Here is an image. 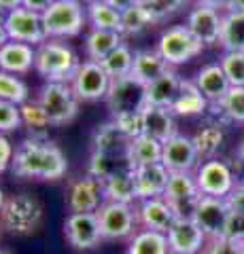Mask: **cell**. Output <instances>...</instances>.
Listing matches in <instances>:
<instances>
[{
  "label": "cell",
  "instance_id": "cell-37",
  "mask_svg": "<svg viewBox=\"0 0 244 254\" xmlns=\"http://www.w3.org/2000/svg\"><path fill=\"white\" fill-rule=\"evenodd\" d=\"M87 11V23L96 30H115L121 32V13L113 9L106 0H93L85 4Z\"/></svg>",
  "mask_w": 244,
  "mask_h": 254
},
{
  "label": "cell",
  "instance_id": "cell-58",
  "mask_svg": "<svg viewBox=\"0 0 244 254\" xmlns=\"http://www.w3.org/2000/svg\"><path fill=\"white\" fill-rule=\"evenodd\" d=\"M81 2H85V4H87V2H93V0H81Z\"/></svg>",
  "mask_w": 244,
  "mask_h": 254
},
{
  "label": "cell",
  "instance_id": "cell-40",
  "mask_svg": "<svg viewBox=\"0 0 244 254\" xmlns=\"http://www.w3.org/2000/svg\"><path fill=\"white\" fill-rule=\"evenodd\" d=\"M0 100L13 102L17 106H21L23 102L30 100V89L19 78V74H11V72L0 70Z\"/></svg>",
  "mask_w": 244,
  "mask_h": 254
},
{
  "label": "cell",
  "instance_id": "cell-48",
  "mask_svg": "<svg viewBox=\"0 0 244 254\" xmlns=\"http://www.w3.org/2000/svg\"><path fill=\"white\" fill-rule=\"evenodd\" d=\"M53 2H56V0H21V6L23 9L34 11V13H43V11L49 9Z\"/></svg>",
  "mask_w": 244,
  "mask_h": 254
},
{
  "label": "cell",
  "instance_id": "cell-6",
  "mask_svg": "<svg viewBox=\"0 0 244 254\" xmlns=\"http://www.w3.org/2000/svg\"><path fill=\"white\" fill-rule=\"evenodd\" d=\"M155 49L168 62V66H178L198 58L204 51V45L187 30V26H172L162 32Z\"/></svg>",
  "mask_w": 244,
  "mask_h": 254
},
{
  "label": "cell",
  "instance_id": "cell-21",
  "mask_svg": "<svg viewBox=\"0 0 244 254\" xmlns=\"http://www.w3.org/2000/svg\"><path fill=\"white\" fill-rule=\"evenodd\" d=\"M36 47L19 41H9L0 47V70L11 74H28L34 70Z\"/></svg>",
  "mask_w": 244,
  "mask_h": 254
},
{
  "label": "cell",
  "instance_id": "cell-38",
  "mask_svg": "<svg viewBox=\"0 0 244 254\" xmlns=\"http://www.w3.org/2000/svg\"><path fill=\"white\" fill-rule=\"evenodd\" d=\"M102 68L106 70V74L111 78H121L132 74V66H134V53L125 43H121L115 51H111L104 60L100 62Z\"/></svg>",
  "mask_w": 244,
  "mask_h": 254
},
{
  "label": "cell",
  "instance_id": "cell-30",
  "mask_svg": "<svg viewBox=\"0 0 244 254\" xmlns=\"http://www.w3.org/2000/svg\"><path fill=\"white\" fill-rule=\"evenodd\" d=\"M123 43V34L115 30H96L91 28L87 38H85V53L91 62H102L111 51Z\"/></svg>",
  "mask_w": 244,
  "mask_h": 254
},
{
  "label": "cell",
  "instance_id": "cell-24",
  "mask_svg": "<svg viewBox=\"0 0 244 254\" xmlns=\"http://www.w3.org/2000/svg\"><path fill=\"white\" fill-rule=\"evenodd\" d=\"M180 78L174 70H166L162 76H157L153 83L147 85V95H145V106H163V108H172L174 104L178 89H180Z\"/></svg>",
  "mask_w": 244,
  "mask_h": 254
},
{
  "label": "cell",
  "instance_id": "cell-35",
  "mask_svg": "<svg viewBox=\"0 0 244 254\" xmlns=\"http://www.w3.org/2000/svg\"><path fill=\"white\" fill-rule=\"evenodd\" d=\"M125 254H172V252L166 233L143 229V231L134 233Z\"/></svg>",
  "mask_w": 244,
  "mask_h": 254
},
{
  "label": "cell",
  "instance_id": "cell-9",
  "mask_svg": "<svg viewBox=\"0 0 244 254\" xmlns=\"http://www.w3.org/2000/svg\"><path fill=\"white\" fill-rule=\"evenodd\" d=\"M98 222L102 240H125L134 233L138 225L136 210L132 203H117V201H104L98 208Z\"/></svg>",
  "mask_w": 244,
  "mask_h": 254
},
{
  "label": "cell",
  "instance_id": "cell-23",
  "mask_svg": "<svg viewBox=\"0 0 244 254\" xmlns=\"http://www.w3.org/2000/svg\"><path fill=\"white\" fill-rule=\"evenodd\" d=\"M132 138H128L121 131L113 119L108 123H102L96 131H93L91 140V153H104V155H128Z\"/></svg>",
  "mask_w": 244,
  "mask_h": 254
},
{
  "label": "cell",
  "instance_id": "cell-16",
  "mask_svg": "<svg viewBox=\"0 0 244 254\" xmlns=\"http://www.w3.org/2000/svg\"><path fill=\"white\" fill-rule=\"evenodd\" d=\"M172 254H200L208 237L191 216H176L166 231Z\"/></svg>",
  "mask_w": 244,
  "mask_h": 254
},
{
  "label": "cell",
  "instance_id": "cell-44",
  "mask_svg": "<svg viewBox=\"0 0 244 254\" xmlns=\"http://www.w3.org/2000/svg\"><path fill=\"white\" fill-rule=\"evenodd\" d=\"M113 121L121 127V131L128 138L143 136V110H138V113H125V115H119V117H113Z\"/></svg>",
  "mask_w": 244,
  "mask_h": 254
},
{
  "label": "cell",
  "instance_id": "cell-4",
  "mask_svg": "<svg viewBox=\"0 0 244 254\" xmlns=\"http://www.w3.org/2000/svg\"><path fill=\"white\" fill-rule=\"evenodd\" d=\"M41 17L47 38H70L81 34L87 23V11L81 0H56Z\"/></svg>",
  "mask_w": 244,
  "mask_h": 254
},
{
  "label": "cell",
  "instance_id": "cell-20",
  "mask_svg": "<svg viewBox=\"0 0 244 254\" xmlns=\"http://www.w3.org/2000/svg\"><path fill=\"white\" fill-rule=\"evenodd\" d=\"M170 172L163 163H151V165H140L134 170V180H136V195L140 199L149 197H163V190L168 187Z\"/></svg>",
  "mask_w": 244,
  "mask_h": 254
},
{
  "label": "cell",
  "instance_id": "cell-13",
  "mask_svg": "<svg viewBox=\"0 0 244 254\" xmlns=\"http://www.w3.org/2000/svg\"><path fill=\"white\" fill-rule=\"evenodd\" d=\"M66 242L75 250H91L102 242V231L96 212H70L64 220Z\"/></svg>",
  "mask_w": 244,
  "mask_h": 254
},
{
  "label": "cell",
  "instance_id": "cell-25",
  "mask_svg": "<svg viewBox=\"0 0 244 254\" xmlns=\"http://www.w3.org/2000/svg\"><path fill=\"white\" fill-rule=\"evenodd\" d=\"M219 119H208L206 123H204L198 131H195L193 136V144L198 148V155L202 161H206V159H215L219 155V150H221L223 142H225V129Z\"/></svg>",
  "mask_w": 244,
  "mask_h": 254
},
{
  "label": "cell",
  "instance_id": "cell-7",
  "mask_svg": "<svg viewBox=\"0 0 244 254\" xmlns=\"http://www.w3.org/2000/svg\"><path fill=\"white\" fill-rule=\"evenodd\" d=\"M195 180H198L202 195L221 197V199L230 197V193L236 189V182H238L232 165L219 157L200 161L198 170H195Z\"/></svg>",
  "mask_w": 244,
  "mask_h": 254
},
{
  "label": "cell",
  "instance_id": "cell-49",
  "mask_svg": "<svg viewBox=\"0 0 244 254\" xmlns=\"http://www.w3.org/2000/svg\"><path fill=\"white\" fill-rule=\"evenodd\" d=\"M108 4L113 6V9H117L119 13H123V11H128V9H132L134 4H138L140 0H106Z\"/></svg>",
  "mask_w": 244,
  "mask_h": 254
},
{
  "label": "cell",
  "instance_id": "cell-39",
  "mask_svg": "<svg viewBox=\"0 0 244 254\" xmlns=\"http://www.w3.org/2000/svg\"><path fill=\"white\" fill-rule=\"evenodd\" d=\"M151 23H155L153 15L140 0L138 4H134L132 9L121 13V34L123 36H136L140 32H145Z\"/></svg>",
  "mask_w": 244,
  "mask_h": 254
},
{
  "label": "cell",
  "instance_id": "cell-36",
  "mask_svg": "<svg viewBox=\"0 0 244 254\" xmlns=\"http://www.w3.org/2000/svg\"><path fill=\"white\" fill-rule=\"evenodd\" d=\"M123 170H134L130 163V155H104V153H91L89 157V168L87 174L100 182L111 178L113 174L123 172Z\"/></svg>",
  "mask_w": 244,
  "mask_h": 254
},
{
  "label": "cell",
  "instance_id": "cell-54",
  "mask_svg": "<svg viewBox=\"0 0 244 254\" xmlns=\"http://www.w3.org/2000/svg\"><path fill=\"white\" fill-rule=\"evenodd\" d=\"M238 159H240V163L244 165V140L240 142V146H238Z\"/></svg>",
  "mask_w": 244,
  "mask_h": 254
},
{
  "label": "cell",
  "instance_id": "cell-32",
  "mask_svg": "<svg viewBox=\"0 0 244 254\" xmlns=\"http://www.w3.org/2000/svg\"><path fill=\"white\" fill-rule=\"evenodd\" d=\"M162 142L155 140L151 136H136L132 138L128 155H130V163L136 170L140 165H151V163H162Z\"/></svg>",
  "mask_w": 244,
  "mask_h": 254
},
{
  "label": "cell",
  "instance_id": "cell-42",
  "mask_svg": "<svg viewBox=\"0 0 244 254\" xmlns=\"http://www.w3.org/2000/svg\"><path fill=\"white\" fill-rule=\"evenodd\" d=\"M187 2L189 0H143V4L149 9V13L153 15L155 23L168 19L170 15H174L178 9H183Z\"/></svg>",
  "mask_w": 244,
  "mask_h": 254
},
{
  "label": "cell",
  "instance_id": "cell-53",
  "mask_svg": "<svg viewBox=\"0 0 244 254\" xmlns=\"http://www.w3.org/2000/svg\"><path fill=\"white\" fill-rule=\"evenodd\" d=\"M225 11H244V0H230Z\"/></svg>",
  "mask_w": 244,
  "mask_h": 254
},
{
  "label": "cell",
  "instance_id": "cell-3",
  "mask_svg": "<svg viewBox=\"0 0 244 254\" xmlns=\"http://www.w3.org/2000/svg\"><path fill=\"white\" fill-rule=\"evenodd\" d=\"M43 220V205L36 197L28 193L13 195L4 201L0 210V227L11 235H30L34 233Z\"/></svg>",
  "mask_w": 244,
  "mask_h": 254
},
{
  "label": "cell",
  "instance_id": "cell-2",
  "mask_svg": "<svg viewBox=\"0 0 244 254\" xmlns=\"http://www.w3.org/2000/svg\"><path fill=\"white\" fill-rule=\"evenodd\" d=\"M79 64L77 53L60 38H47L36 47L34 70L47 83H70Z\"/></svg>",
  "mask_w": 244,
  "mask_h": 254
},
{
  "label": "cell",
  "instance_id": "cell-11",
  "mask_svg": "<svg viewBox=\"0 0 244 254\" xmlns=\"http://www.w3.org/2000/svg\"><path fill=\"white\" fill-rule=\"evenodd\" d=\"M202 197L195 172H172L168 178V187L163 190L166 199L176 216H191L195 210V203Z\"/></svg>",
  "mask_w": 244,
  "mask_h": 254
},
{
  "label": "cell",
  "instance_id": "cell-59",
  "mask_svg": "<svg viewBox=\"0 0 244 254\" xmlns=\"http://www.w3.org/2000/svg\"><path fill=\"white\" fill-rule=\"evenodd\" d=\"M0 229H2V227H0Z\"/></svg>",
  "mask_w": 244,
  "mask_h": 254
},
{
  "label": "cell",
  "instance_id": "cell-12",
  "mask_svg": "<svg viewBox=\"0 0 244 254\" xmlns=\"http://www.w3.org/2000/svg\"><path fill=\"white\" fill-rule=\"evenodd\" d=\"M2 19H4V28H6V34H9L11 41L28 43L32 47H38L41 43L47 41L41 13L17 6V9L4 13Z\"/></svg>",
  "mask_w": 244,
  "mask_h": 254
},
{
  "label": "cell",
  "instance_id": "cell-43",
  "mask_svg": "<svg viewBox=\"0 0 244 254\" xmlns=\"http://www.w3.org/2000/svg\"><path fill=\"white\" fill-rule=\"evenodd\" d=\"M21 125V108L13 102L0 100V133H9L19 129Z\"/></svg>",
  "mask_w": 244,
  "mask_h": 254
},
{
  "label": "cell",
  "instance_id": "cell-29",
  "mask_svg": "<svg viewBox=\"0 0 244 254\" xmlns=\"http://www.w3.org/2000/svg\"><path fill=\"white\" fill-rule=\"evenodd\" d=\"M102 193L104 201H117V203H132L138 199L136 195V180H134V170H123L113 174L111 178L102 182Z\"/></svg>",
  "mask_w": 244,
  "mask_h": 254
},
{
  "label": "cell",
  "instance_id": "cell-51",
  "mask_svg": "<svg viewBox=\"0 0 244 254\" xmlns=\"http://www.w3.org/2000/svg\"><path fill=\"white\" fill-rule=\"evenodd\" d=\"M17 6H21V0H0V15L17 9Z\"/></svg>",
  "mask_w": 244,
  "mask_h": 254
},
{
  "label": "cell",
  "instance_id": "cell-15",
  "mask_svg": "<svg viewBox=\"0 0 244 254\" xmlns=\"http://www.w3.org/2000/svg\"><path fill=\"white\" fill-rule=\"evenodd\" d=\"M102 203H104L102 182L91 174H83L68 182L66 208L70 212H98Z\"/></svg>",
  "mask_w": 244,
  "mask_h": 254
},
{
  "label": "cell",
  "instance_id": "cell-5",
  "mask_svg": "<svg viewBox=\"0 0 244 254\" xmlns=\"http://www.w3.org/2000/svg\"><path fill=\"white\" fill-rule=\"evenodd\" d=\"M36 100L49 117L51 125H66L79 113V98L70 83H45Z\"/></svg>",
  "mask_w": 244,
  "mask_h": 254
},
{
  "label": "cell",
  "instance_id": "cell-26",
  "mask_svg": "<svg viewBox=\"0 0 244 254\" xmlns=\"http://www.w3.org/2000/svg\"><path fill=\"white\" fill-rule=\"evenodd\" d=\"M208 108H210V102L204 98V93L198 89L195 81H183L170 110L176 117H198L206 113Z\"/></svg>",
  "mask_w": 244,
  "mask_h": 254
},
{
  "label": "cell",
  "instance_id": "cell-31",
  "mask_svg": "<svg viewBox=\"0 0 244 254\" xmlns=\"http://www.w3.org/2000/svg\"><path fill=\"white\" fill-rule=\"evenodd\" d=\"M21 108V125L26 127L28 138L30 140H49V117L43 110V106L38 104V100L34 102H23Z\"/></svg>",
  "mask_w": 244,
  "mask_h": 254
},
{
  "label": "cell",
  "instance_id": "cell-10",
  "mask_svg": "<svg viewBox=\"0 0 244 254\" xmlns=\"http://www.w3.org/2000/svg\"><path fill=\"white\" fill-rule=\"evenodd\" d=\"M113 78L106 74V70L102 68L100 62H81L77 68V72L70 81V87L77 93L79 102H98L104 100L108 93Z\"/></svg>",
  "mask_w": 244,
  "mask_h": 254
},
{
  "label": "cell",
  "instance_id": "cell-47",
  "mask_svg": "<svg viewBox=\"0 0 244 254\" xmlns=\"http://www.w3.org/2000/svg\"><path fill=\"white\" fill-rule=\"evenodd\" d=\"M13 155H15V148L11 144V140L6 138L4 133H0V174L11 168Z\"/></svg>",
  "mask_w": 244,
  "mask_h": 254
},
{
  "label": "cell",
  "instance_id": "cell-34",
  "mask_svg": "<svg viewBox=\"0 0 244 254\" xmlns=\"http://www.w3.org/2000/svg\"><path fill=\"white\" fill-rule=\"evenodd\" d=\"M219 45L223 51H244V11H225Z\"/></svg>",
  "mask_w": 244,
  "mask_h": 254
},
{
  "label": "cell",
  "instance_id": "cell-19",
  "mask_svg": "<svg viewBox=\"0 0 244 254\" xmlns=\"http://www.w3.org/2000/svg\"><path fill=\"white\" fill-rule=\"evenodd\" d=\"M136 216H138V225H143V229L166 233L170 225L174 222L176 214L163 197H149V199H140L136 208Z\"/></svg>",
  "mask_w": 244,
  "mask_h": 254
},
{
  "label": "cell",
  "instance_id": "cell-45",
  "mask_svg": "<svg viewBox=\"0 0 244 254\" xmlns=\"http://www.w3.org/2000/svg\"><path fill=\"white\" fill-rule=\"evenodd\" d=\"M202 254H242V248L238 242L227 240V237H215V240H208L204 246Z\"/></svg>",
  "mask_w": 244,
  "mask_h": 254
},
{
  "label": "cell",
  "instance_id": "cell-55",
  "mask_svg": "<svg viewBox=\"0 0 244 254\" xmlns=\"http://www.w3.org/2000/svg\"><path fill=\"white\" fill-rule=\"evenodd\" d=\"M4 201H6V197H4V193H2V189H0V210H2Z\"/></svg>",
  "mask_w": 244,
  "mask_h": 254
},
{
  "label": "cell",
  "instance_id": "cell-1",
  "mask_svg": "<svg viewBox=\"0 0 244 254\" xmlns=\"http://www.w3.org/2000/svg\"><path fill=\"white\" fill-rule=\"evenodd\" d=\"M11 170L19 178L60 180L68 170L64 153L49 140H23L15 148Z\"/></svg>",
  "mask_w": 244,
  "mask_h": 254
},
{
  "label": "cell",
  "instance_id": "cell-56",
  "mask_svg": "<svg viewBox=\"0 0 244 254\" xmlns=\"http://www.w3.org/2000/svg\"><path fill=\"white\" fill-rule=\"evenodd\" d=\"M0 254H11L9 250H2V248H0Z\"/></svg>",
  "mask_w": 244,
  "mask_h": 254
},
{
  "label": "cell",
  "instance_id": "cell-41",
  "mask_svg": "<svg viewBox=\"0 0 244 254\" xmlns=\"http://www.w3.org/2000/svg\"><path fill=\"white\" fill-rule=\"evenodd\" d=\"M219 64L232 87H244V51H223Z\"/></svg>",
  "mask_w": 244,
  "mask_h": 254
},
{
  "label": "cell",
  "instance_id": "cell-22",
  "mask_svg": "<svg viewBox=\"0 0 244 254\" xmlns=\"http://www.w3.org/2000/svg\"><path fill=\"white\" fill-rule=\"evenodd\" d=\"M143 133L160 140L162 144L172 136H176V115L163 106H145L143 108Z\"/></svg>",
  "mask_w": 244,
  "mask_h": 254
},
{
  "label": "cell",
  "instance_id": "cell-17",
  "mask_svg": "<svg viewBox=\"0 0 244 254\" xmlns=\"http://www.w3.org/2000/svg\"><path fill=\"white\" fill-rule=\"evenodd\" d=\"M200 155L198 148L193 144V138L176 133L170 140L163 142L162 146V163L166 170L172 172H195L200 165Z\"/></svg>",
  "mask_w": 244,
  "mask_h": 254
},
{
  "label": "cell",
  "instance_id": "cell-52",
  "mask_svg": "<svg viewBox=\"0 0 244 254\" xmlns=\"http://www.w3.org/2000/svg\"><path fill=\"white\" fill-rule=\"evenodd\" d=\"M11 38H9V34H6V28H4V19L0 17V47H2L4 43H9Z\"/></svg>",
  "mask_w": 244,
  "mask_h": 254
},
{
  "label": "cell",
  "instance_id": "cell-18",
  "mask_svg": "<svg viewBox=\"0 0 244 254\" xmlns=\"http://www.w3.org/2000/svg\"><path fill=\"white\" fill-rule=\"evenodd\" d=\"M187 30L198 38V41L206 45H219L221 38V26H223V13L212 6L195 4L191 13L187 15Z\"/></svg>",
  "mask_w": 244,
  "mask_h": 254
},
{
  "label": "cell",
  "instance_id": "cell-27",
  "mask_svg": "<svg viewBox=\"0 0 244 254\" xmlns=\"http://www.w3.org/2000/svg\"><path fill=\"white\" fill-rule=\"evenodd\" d=\"M195 85H198V89L204 93V98H206L210 104H215V102L221 100L232 87L219 62L204 66L198 72V76H195Z\"/></svg>",
  "mask_w": 244,
  "mask_h": 254
},
{
  "label": "cell",
  "instance_id": "cell-28",
  "mask_svg": "<svg viewBox=\"0 0 244 254\" xmlns=\"http://www.w3.org/2000/svg\"><path fill=\"white\" fill-rule=\"evenodd\" d=\"M166 70H170L168 62L162 58L157 49H140L134 53V66H132V76L138 78L140 83H153L157 76H162Z\"/></svg>",
  "mask_w": 244,
  "mask_h": 254
},
{
  "label": "cell",
  "instance_id": "cell-14",
  "mask_svg": "<svg viewBox=\"0 0 244 254\" xmlns=\"http://www.w3.org/2000/svg\"><path fill=\"white\" fill-rule=\"evenodd\" d=\"M230 212H232V208H230V203H227V199L202 195L198 203H195L191 218L200 225V229L206 233L208 240H215V237H223Z\"/></svg>",
  "mask_w": 244,
  "mask_h": 254
},
{
  "label": "cell",
  "instance_id": "cell-33",
  "mask_svg": "<svg viewBox=\"0 0 244 254\" xmlns=\"http://www.w3.org/2000/svg\"><path fill=\"white\" fill-rule=\"evenodd\" d=\"M210 108H217L215 119L221 123H244V87H230V91L210 104Z\"/></svg>",
  "mask_w": 244,
  "mask_h": 254
},
{
  "label": "cell",
  "instance_id": "cell-8",
  "mask_svg": "<svg viewBox=\"0 0 244 254\" xmlns=\"http://www.w3.org/2000/svg\"><path fill=\"white\" fill-rule=\"evenodd\" d=\"M145 95L147 85L140 83L132 74L113 78L106 93V106L111 110V117H119L125 113H138L145 108Z\"/></svg>",
  "mask_w": 244,
  "mask_h": 254
},
{
  "label": "cell",
  "instance_id": "cell-46",
  "mask_svg": "<svg viewBox=\"0 0 244 254\" xmlns=\"http://www.w3.org/2000/svg\"><path fill=\"white\" fill-rule=\"evenodd\" d=\"M223 237L227 240H234V242H244V214L242 212H230V218H227V225H225V233Z\"/></svg>",
  "mask_w": 244,
  "mask_h": 254
},
{
  "label": "cell",
  "instance_id": "cell-57",
  "mask_svg": "<svg viewBox=\"0 0 244 254\" xmlns=\"http://www.w3.org/2000/svg\"><path fill=\"white\" fill-rule=\"evenodd\" d=\"M240 248H242V254H244V242H240Z\"/></svg>",
  "mask_w": 244,
  "mask_h": 254
},
{
  "label": "cell",
  "instance_id": "cell-50",
  "mask_svg": "<svg viewBox=\"0 0 244 254\" xmlns=\"http://www.w3.org/2000/svg\"><path fill=\"white\" fill-rule=\"evenodd\" d=\"M195 4H202V6H212V9H219V11H225L227 4H230V0H193Z\"/></svg>",
  "mask_w": 244,
  "mask_h": 254
}]
</instances>
